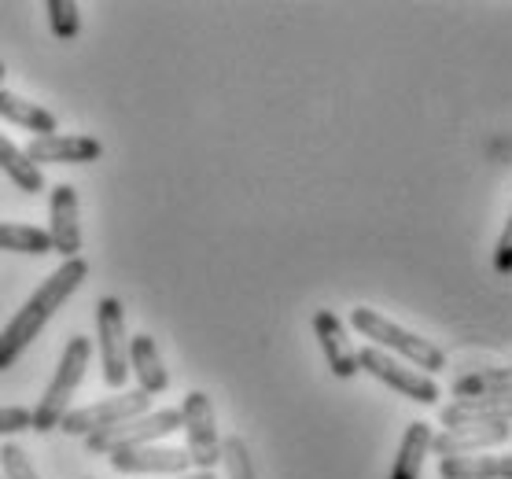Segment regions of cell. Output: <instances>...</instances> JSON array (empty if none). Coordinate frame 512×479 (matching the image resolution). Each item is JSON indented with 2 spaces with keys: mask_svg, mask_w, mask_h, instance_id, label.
<instances>
[{
  "mask_svg": "<svg viewBox=\"0 0 512 479\" xmlns=\"http://www.w3.org/2000/svg\"><path fill=\"white\" fill-rule=\"evenodd\" d=\"M85 277H89V262H85V258H67L56 273H48L45 281H41V288L26 299L23 310L4 325V332H0V369H12V365L23 358L26 347H30V343L41 336V328L59 314V306L82 288Z\"/></svg>",
  "mask_w": 512,
  "mask_h": 479,
  "instance_id": "cell-1",
  "label": "cell"
},
{
  "mask_svg": "<svg viewBox=\"0 0 512 479\" xmlns=\"http://www.w3.org/2000/svg\"><path fill=\"white\" fill-rule=\"evenodd\" d=\"M350 325L354 332H361L365 339H373L369 347L376 351H391V358H406L409 369H417V373L431 376V373H443L446 369V354L431 343V339L417 336V332H409V328L395 325V321H387L384 314H376L369 306H354L350 310Z\"/></svg>",
  "mask_w": 512,
  "mask_h": 479,
  "instance_id": "cell-2",
  "label": "cell"
},
{
  "mask_svg": "<svg viewBox=\"0 0 512 479\" xmlns=\"http://www.w3.org/2000/svg\"><path fill=\"white\" fill-rule=\"evenodd\" d=\"M85 369H89V339L70 336L67 347H63V354H59L52 384H48V391L41 395L37 409H30V413H34V432H41V435L56 432L59 421L70 413V398H74V391L82 387Z\"/></svg>",
  "mask_w": 512,
  "mask_h": 479,
  "instance_id": "cell-3",
  "label": "cell"
},
{
  "mask_svg": "<svg viewBox=\"0 0 512 479\" xmlns=\"http://www.w3.org/2000/svg\"><path fill=\"white\" fill-rule=\"evenodd\" d=\"M177 428H181V409H152L144 417L85 435V450L89 454H115V450H133V446H155L177 435Z\"/></svg>",
  "mask_w": 512,
  "mask_h": 479,
  "instance_id": "cell-4",
  "label": "cell"
},
{
  "mask_svg": "<svg viewBox=\"0 0 512 479\" xmlns=\"http://www.w3.org/2000/svg\"><path fill=\"white\" fill-rule=\"evenodd\" d=\"M144 413H152V395L148 391H118L115 398H104V402H93V406H82V409H70L67 417L59 421V432L63 435H93V432H104V428H115L122 421H133V417H144Z\"/></svg>",
  "mask_w": 512,
  "mask_h": 479,
  "instance_id": "cell-5",
  "label": "cell"
},
{
  "mask_svg": "<svg viewBox=\"0 0 512 479\" xmlns=\"http://www.w3.org/2000/svg\"><path fill=\"white\" fill-rule=\"evenodd\" d=\"M181 432L188 435V461L196 472H214L222 461V439H218V421H214V406L203 391H188L181 402Z\"/></svg>",
  "mask_w": 512,
  "mask_h": 479,
  "instance_id": "cell-6",
  "label": "cell"
},
{
  "mask_svg": "<svg viewBox=\"0 0 512 479\" xmlns=\"http://www.w3.org/2000/svg\"><path fill=\"white\" fill-rule=\"evenodd\" d=\"M96 336H100V362H104V384L122 391L129 380V336L126 310L115 295H104L96 303Z\"/></svg>",
  "mask_w": 512,
  "mask_h": 479,
  "instance_id": "cell-7",
  "label": "cell"
},
{
  "mask_svg": "<svg viewBox=\"0 0 512 479\" xmlns=\"http://www.w3.org/2000/svg\"><path fill=\"white\" fill-rule=\"evenodd\" d=\"M358 369H365V373L376 376L380 384H387L391 391H398V395H406L409 402H420V406H435L439 395H443L431 376L409 369V365H402L398 358H391V354H384V351H376V347H361Z\"/></svg>",
  "mask_w": 512,
  "mask_h": 479,
  "instance_id": "cell-8",
  "label": "cell"
},
{
  "mask_svg": "<svg viewBox=\"0 0 512 479\" xmlns=\"http://www.w3.org/2000/svg\"><path fill=\"white\" fill-rule=\"evenodd\" d=\"M111 468L122 472V476H185L192 461H188V450L181 446H133V450H115L107 454Z\"/></svg>",
  "mask_w": 512,
  "mask_h": 479,
  "instance_id": "cell-9",
  "label": "cell"
},
{
  "mask_svg": "<svg viewBox=\"0 0 512 479\" xmlns=\"http://www.w3.org/2000/svg\"><path fill=\"white\" fill-rule=\"evenodd\" d=\"M48 240L59 258H82V222H78V192L74 185H56L48 192Z\"/></svg>",
  "mask_w": 512,
  "mask_h": 479,
  "instance_id": "cell-10",
  "label": "cell"
},
{
  "mask_svg": "<svg viewBox=\"0 0 512 479\" xmlns=\"http://www.w3.org/2000/svg\"><path fill=\"white\" fill-rule=\"evenodd\" d=\"M23 152L34 166H45V163L82 166V163H96L104 155V144L96 141V137H89V133H48V137H34Z\"/></svg>",
  "mask_w": 512,
  "mask_h": 479,
  "instance_id": "cell-11",
  "label": "cell"
},
{
  "mask_svg": "<svg viewBox=\"0 0 512 479\" xmlns=\"http://www.w3.org/2000/svg\"><path fill=\"white\" fill-rule=\"evenodd\" d=\"M512 424H465V428H446L443 435L431 439V450L439 454V461L446 457H476L483 450L509 443Z\"/></svg>",
  "mask_w": 512,
  "mask_h": 479,
  "instance_id": "cell-12",
  "label": "cell"
},
{
  "mask_svg": "<svg viewBox=\"0 0 512 479\" xmlns=\"http://www.w3.org/2000/svg\"><path fill=\"white\" fill-rule=\"evenodd\" d=\"M314 336H317V343H321V351H325V362H328V369H332V376L350 380L354 373H361L358 351L347 343V328H343V321H339L332 310H317L314 314Z\"/></svg>",
  "mask_w": 512,
  "mask_h": 479,
  "instance_id": "cell-13",
  "label": "cell"
},
{
  "mask_svg": "<svg viewBox=\"0 0 512 479\" xmlns=\"http://www.w3.org/2000/svg\"><path fill=\"white\" fill-rule=\"evenodd\" d=\"M443 428H465V424H512V395L505 398H457L454 406L439 413Z\"/></svg>",
  "mask_w": 512,
  "mask_h": 479,
  "instance_id": "cell-14",
  "label": "cell"
},
{
  "mask_svg": "<svg viewBox=\"0 0 512 479\" xmlns=\"http://www.w3.org/2000/svg\"><path fill=\"white\" fill-rule=\"evenodd\" d=\"M129 369L137 373L140 391H148V395H163L166 387H170V373H166L163 365V354H159V347H155V339L148 332L129 339Z\"/></svg>",
  "mask_w": 512,
  "mask_h": 479,
  "instance_id": "cell-15",
  "label": "cell"
},
{
  "mask_svg": "<svg viewBox=\"0 0 512 479\" xmlns=\"http://www.w3.org/2000/svg\"><path fill=\"white\" fill-rule=\"evenodd\" d=\"M443 479H512V454L446 457L439 461Z\"/></svg>",
  "mask_w": 512,
  "mask_h": 479,
  "instance_id": "cell-16",
  "label": "cell"
},
{
  "mask_svg": "<svg viewBox=\"0 0 512 479\" xmlns=\"http://www.w3.org/2000/svg\"><path fill=\"white\" fill-rule=\"evenodd\" d=\"M0 118L26 129V133H37V137L56 133V115L48 107L30 104V100H23L19 93H8V89H0Z\"/></svg>",
  "mask_w": 512,
  "mask_h": 479,
  "instance_id": "cell-17",
  "label": "cell"
},
{
  "mask_svg": "<svg viewBox=\"0 0 512 479\" xmlns=\"http://www.w3.org/2000/svg\"><path fill=\"white\" fill-rule=\"evenodd\" d=\"M431 424L424 421H413L402 435V443H398V457L395 465H391V476L387 479H420V468H424V457L431 450Z\"/></svg>",
  "mask_w": 512,
  "mask_h": 479,
  "instance_id": "cell-18",
  "label": "cell"
},
{
  "mask_svg": "<svg viewBox=\"0 0 512 479\" xmlns=\"http://www.w3.org/2000/svg\"><path fill=\"white\" fill-rule=\"evenodd\" d=\"M0 170L12 177V185L26 196H37V192H45V174H41V166H34L26 159V152L19 148L15 141H8L4 133H0Z\"/></svg>",
  "mask_w": 512,
  "mask_h": 479,
  "instance_id": "cell-19",
  "label": "cell"
},
{
  "mask_svg": "<svg viewBox=\"0 0 512 479\" xmlns=\"http://www.w3.org/2000/svg\"><path fill=\"white\" fill-rule=\"evenodd\" d=\"M512 395V365L476 369L454 380V398H505Z\"/></svg>",
  "mask_w": 512,
  "mask_h": 479,
  "instance_id": "cell-20",
  "label": "cell"
},
{
  "mask_svg": "<svg viewBox=\"0 0 512 479\" xmlns=\"http://www.w3.org/2000/svg\"><path fill=\"white\" fill-rule=\"evenodd\" d=\"M0 251H12V255H48L52 240L37 225L0 222Z\"/></svg>",
  "mask_w": 512,
  "mask_h": 479,
  "instance_id": "cell-21",
  "label": "cell"
},
{
  "mask_svg": "<svg viewBox=\"0 0 512 479\" xmlns=\"http://www.w3.org/2000/svg\"><path fill=\"white\" fill-rule=\"evenodd\" d=\"M48 26H52V34L59 41H70V37H78L82 30V15H78V4L74 0H48Z\"/></svg>",
  "mask_w": 512,
  "mask_h": 479,
  "instance_id": "cell-22",
  "label": "cell"
},
{
  "mask_svg": "<svg viewBox=\"0 0 512 479\" xmlns=\"http://www.w3.org/2000/svg\"><path fill=\"white\" fill-rule=\"evenodd\" d=\"M222 465L229 472V479H258L255 465H251V454H247V443L240 435L222 439Z\"/></svg>",
  "mask_w": 512,
  "mask_h": 479,
  "instance_id": "cell-23",
  "label": "cell"
},
{
  "mask_svg": "<svg viewBox=\"0 0 512 479\" xmlns=\"http://www.w3.org/2000/svg\"><path fill=\"white\" fill-rule=\"evenodd\" d=\"M0 472H4V479H41L34 472V465H30L26 450L23 446H15V443L0 446Z\"/></svg>",
  "mask_w": 512,
  "mask_h": 479,
  "instance_id": "cell-24",
  "label": "cell"
},
{
  "mask_svg": "<svg viewBox=\"0 0 512 479\" xmlns=\"http://www.w3.org/2000/svg\"><path fill=\"white\" fill-rule=\"evenodd\" d=\"M34 428V413L26 406H0V435H19Z\"/></svg>",
  "mask_w": 512,
  "mask_h": 479,
  "instance_id": "cell-25",
  "label": "cell"
},
{
  "mask_svg": "<svg viewBox=\"0 0 512 479\" xmlns=\"http://www.w3.org/2000/svg\"><path fill=\"white\" fill-rule=\"evenodd\" d=\"M494 269H498L501 277L512 273V214H509V222H505V229H501L498 247H494Z\"/></svg>",
  "mask_w": 512,
  "mask_h": 479,
  "instance_id": "cell-26",
  "label": "cell"
},
{
  "mask_svg": "<svg viewBox=\"0 0 512 479\" xmlns=\"http://www.w3.org/2000/svg\"><path fill=\"white\" fill-rule=\"evenodd\" d=\"M166 479H218V476H214V472H196V468H192V472H185V476H166Z\"/></svg>",
  "mask_w": 512,
  "mask_h": 479,
  "instance_id": "cell-27",
  "label": "cell"
},
{
  "mask_svg": "<svg viewBox=\"0 0 512 479\" xmlns=\"http://www.w3.org/2000/svg\"><path fill=\"white\" fill-rule=\"evenodd\" d=\"M0 82H4V63H0ZM0 89H4V85H0Z\"/></svg>",
  "mask_w": 512,
  "mask_h": 479,
  "instance_id": "cell-28",
  "label": "cell"
},
{
  "mask_svg": "<svg viewBox=\"0 0 512 479\" xmlns=\"http://www.w3.org/2000/svg\"><path fill=\"white\" fill-rule=\"evenodd\" d=\"M0 479H4V472H0Z\"/></svg>",
  "mask_w": 512,
  "mask_h": 479,
  "instance_id": "cell-29",
  "label": "cell"
}]
</instances>
